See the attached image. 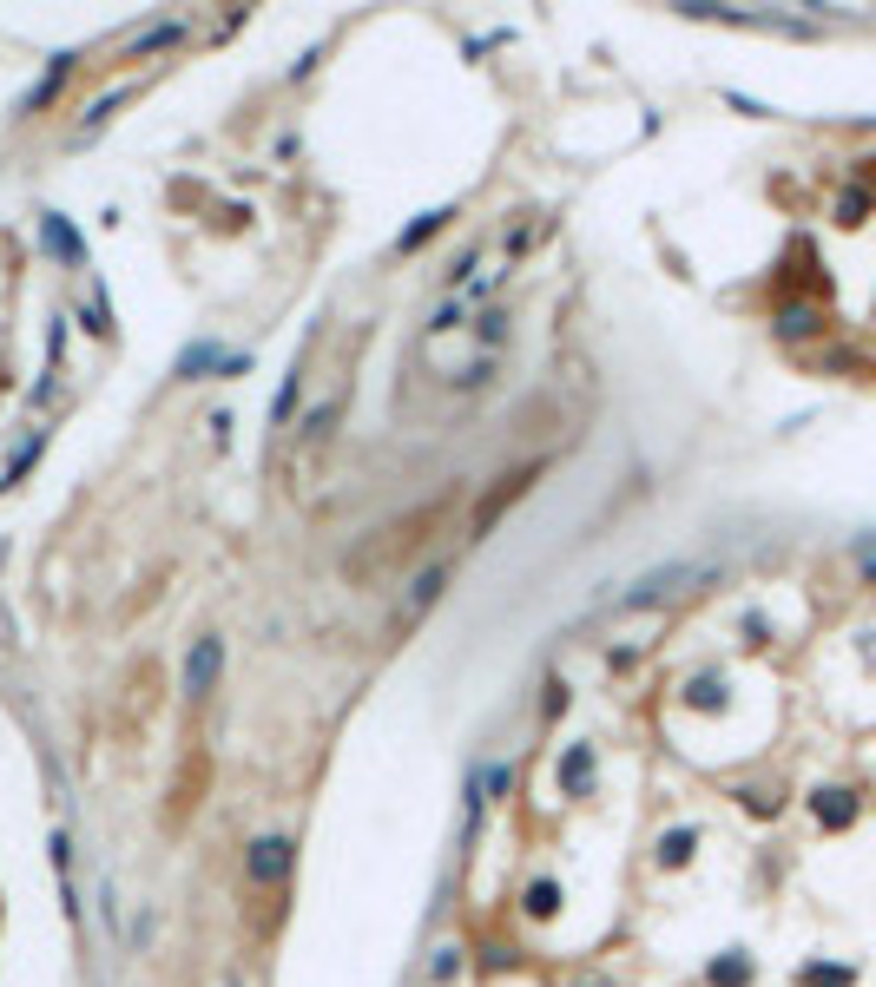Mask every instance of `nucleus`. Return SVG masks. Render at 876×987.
Wrapping results in <instances>:
<instances>
[{"label": "nucleus", "mask_w": 876, "mask_h": 987, "mask_svg": "<svg viewBox=\"0 0 876 987\" xmlns=\"http://www.w3.org/2000/svg\"><path fill=\"white\" fill-rule=\"evenodd\" d=\"M290 862H297V849H290V836H257L251 856H244V869H251L257 889H284L290 882Z\"/></svg>", "instance_id": "f257e3e1"}, {"label": "nucleus", "mask_w": 876, "mask_h": 987, "mask_svg": "<svg viewBox=\"0 0 876 987\" xmlns=\"http://www.w3.org/2000/svg\"><path fill=\"white\" fill-rule=\"evenodd\" d=\"M218 665H224V645L211 639V632H205V639H192V658H185V698H192V705L218 685Z\"/></svg>", "instance_id": "f03ea898"}, {"label": "nucleus", "mask_w": 876, "mask_h": 987, "mask_svg": "<svg viewBox=\"0 0 876 987\" xmlns=\"http://www.w3.org/2000/svg\"><path fill=\"white\" fill-rule=\"evenodd\" d=\"M198 784H211V757H185V770H178V784H172V810H165V823H185V816H192V803H198Z\"/></svg>", "instance_id": "7ed1b4c3"}, {"label": "nucleus", "mask_w": 876, "mask_h": 987, "mask_svg": "<svg viewBox=\"0 0 876 987\" xmlns=\"http://www.w3.org/2000/svg\"><path fill=\"white\" fill-rule=\"evenodd\" d=\"M343 402H350V389H343V382H336L330 395H323L317 408H310V415H303V441H310V448H323V441H330V428L343 422Z\"/></svg>", "instance_id": "20e7f679"}, {"label": "nucleus", "mask_w": 876, "mask_h": 987, "mask_svg": "<svg viewBox=\"0 0 876 987\" xmlns=\"http://www.w3.org/2000/svg\"><path fill=\"white\" fill-rule=\"evenodd\" d=\"M811 810H817L824 830H850V823H857V797H850V790H817Z\"/></svg>", "instance_id": "39448f33"}, {"label": "nucleus", "mask_w": 876, "mask_h": 987, "mask_svg": "<svg viewBox=\"0 0 876 987\" xmlns=\"http://www.w3.org/2000/svg\"><path fill=\"white\" fill-rule=\"evenodd\" d=\"M560 784H567V797H587L593 790V751L587 744H574V751L560 757Z\"/></svg>", "instance_id": "423d86ee"}, {"label": "nucleus", "mask_w": 876, "mask_h": 987, "mask_svg": "<svg viewBox=\"0 0 876 987\" xmlns=\"http://www.w3.org/2000/svg\"><path fill=\"white\" fill-rule=\"evenodd\" d=\"M442 586H448V566H429V573L409 586V599H402V619H422V612L435 606V593H442Z\"/></svg>", "instance_id": "0eeeda50"}, {"label": "nucleus", "mask_w": 876, "mask_h": 987, "mask_svg": "<svg viewBox=\"0 0 876 987\" xmlns=\"http://www.w3.org/2000/svg\"><path fill=\"white\" fill-rule=\"evenodd\" d=\"M534 474H541V468H521V474H508V487H501V494H494V501H488V507L475 514V527H494V520H501V507H508V501H521L527 487H534Z\"/></svg>", "instance_id": "6e6552de"}, {"label": "nucleus", "mask_w": 876, "mask_h": 987, "mask_svg": "<svg viewBox=\"0 0 876 987\" xmlns=\"http://www.w3.org/2000/svg\"><path fill=\"white\" fill-rule=\"evenodd\" d=\"M797 987H857V968H844V961H811V968L797 974Z\"/></svg>", "instance_id": "1a4fd4ad"}, {"label": "nucleus", "mask_w": 876, "mask_h": 987, "mask_svg": "<svg viewBox=\"0 0 876 987\" xmlns=\"http://www.w3.org/2000/svg\"><path fill=\"white\" fill-rule=\"evenodd\" d=\"M745 981H751V955H738V948H732V955L712 961V987H745Z\"/></svg>", "instance_id": "9d476101"}, {"label": "nucleus", "mask_w": 876, "mask_h": 987, "mask_svg": "<svg viewBox=\"0 0 876 987\" xmlns=\"http://www.w3.org/2000/svg\"><path fill=\"white\" fill-rule=\"evenodd\" d=\"M40 237L53 244V257H66V264H80V237L66 231V218H47V224H40Z\"/></svg>", "instance_id": "9b49d317"}, {"label": "nucleus", "mask_w": 876, "mask_h": 987, "mask_svg": "<svg viewBox=\"0 0 876 987\" xmlns=\"http://www.w3.org/2000/svg\"><path fill=\"white\" fill-rule=\"evenodd\" d=\"M218 362H224V349H218V343H192V349H185V356H178V376L192 382L198 369H218Z\"/></svg>", "instance_id": "f8f14e48"}, {"label": "nucleus", "mask_w": 876, "mask_h": 987, "mask_svg": "<svg viewBox=\"0 0 876 987\" xmlns=\"http://www.w3.org/2000/svg\"><path fill=\"white\" fill-rule=\"evenodd\" d=\"M448 218H455V211H429V218H422V224H409V231H402V237H396V244H402V251H415V244H429V237H435V231H442V224H448Z\"/></svg>", "instance_id": "ddd939ff"}, {"label": "nucleus", "mask_w": 876, "mask_h": 987, "mask_svg": "<svg viewBox=\"0 0 876 987\" xmlns=\"http://www.w3.org/2000/svg\"><path fill=\"white\" fill-rule=\"evenodd\" d=\"M560 909V882H534V889H527V915H541V922H547V915H554Z\"/></svg>", "instance_id": "4468645a"}, {"label": "nucleus", "mask_w": 876, "mask_h": 987, "mask_svg": "<svg viewBox=\"0 0 876 987\" xmlns=\"http://www.w3.org/2000/svg\"><path fill=\"white\" fill-rule=\"evenodd\" d=\"M685 698H692L699 711H718V705H725V685H718V678H692V685H685Z\"/></svg>", "instance_id": "2eb2a0df"}, {"label": "nucleus", "mask_w": 876, "mask_h": 987, "mask_svg": "<svg viewBox=\"0 0 876 987\" xmlns=\"http://www.w3.org/2000/svg\"><path fill=\"white\" fill-rule=\"evenodd\" d=\"M692 843H699V830H672L666 843H659V862H666V869H672V862H685V856H692Z\"/></svg>", "instance_id": "dca6fc26"}, {"label": "nucleus", "mask_w": 876, "mask_h": 987, "mask_svg": "<svg viewBox=\"0 0 876 987\" xmlns=\"http://www.w3.org/2000/svg\"><path fill=\"white\" fill-rule=\"evenodd\" d=\"M475 336H481L488 349H501V343H508V310H488V316H481V329H475Z\"/></svg>", "instance_id": "f3484780"}, {"label": "nucleus", "mask_w": 876, "mask_h": 987, "mask_svg": "<svg viewBox=\"0 0 876 987\" xmlns=\"http://www.w3.org/2000/svg\"><path fill=\"white\" fill-rule=\"evenodd\" d=\"M863 211H870V191H844V204H837V218H844V224H863Z\"/></svg>", "instance_id": "a211bd4d"}, {"label": "nucleus", "mask_w": 876, "mask_h": 987, "mask_svg": "<svg viewBox=\"0 0 876 987\" xmlns=\"http://www.w3.org/2000/svg\"><path fill=\"white\" fill-rule=\"evenodd\" d=\"M462 316H468V303H442V310H435V336H448V329H462Z\"/></svg>", "instance_id": "6ab92c4d"}, {"label": "nucleus", "mask_w": 876, "mask_h": 987, "mask_svg": "<svg viewBox=\"0 0 876 987\" xmlns=\"http://www.w3.org/2000/svg\"><path fill=\"white\" fill-rule=\"evenodd\" d=\"M784 329H791V336H804V329H817V316H811V310H784Z\"/></svg>", "instance_id": "aec40b11"}]
</instances>
